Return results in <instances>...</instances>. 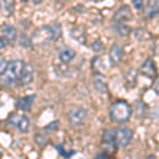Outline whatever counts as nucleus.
Wrapping results in <instances>:
<instances>
[{"label": "nucleus", "mask_w": 159, "mask_h": 159, "mask_svg": "<svg viewBox=\"0 0 159 159\" xmlns=\"http://www.w3.org/2000/svg\"><path fill=\"white\" fill-rule=\"evenodd\" d=\"M2 31H3L4 37H6L11 44H13L15 41H16L17 33H16V28H15L13 25H11V24H4L3 28H2Z\"/></svg>", "instance_id": "nucleus-15"}, {"label": "nucleus", "mask_w": 159, "mask_h": 159, "mask_svg": "<svg viewBox=\"0 0 159 159\" xmlns=\"http://www.w3.org/2000/svg\"><path fill=\"white\" fill-rule=\"evenodd\" d=\"M8 125L15 127L19 133L21 134H25L29 130V118L24 114H17V113H12L11 116L8 117Z\"/></svg>", "instance_id": "nucleus-4"}, {"label": "nucleus", "mask_w": 159, "mask_h": 159, "mask_svg": "<svg viewBox=\"0 0 159 159\" xmlns=\"http://www.w3.org/2000/svg\"><path fill=\"white\" fill-rule=\"evenodd\" d=\"M139 72H141L142 74H145L146 77H150V78L155 77V76H157V66H155V62H154L151 58L146 60V61L142 64V66H141V69H139Z\"/></svg>", "instance_id": "nucleus-10"}, {"label": "nucleus", "mask_w": 159, "mask_h": 159, "mask_svg": "<svg viewBox=\"0 0 159 159\" xmlns=\"http://www.w3.org/2000/svg\"><path fill=\"white\" fill-rule=\"evenodd\" d=\"M20 45H21V47H25V48L31 47V45H32L31 37H27L25 34H21V36H20Z\"/></svg>", "instance_id": "nucleus-22"}, {"label": "nucleus", "mask_w": 159, "mask_h": 159, "mask_svg": "<svg viewBox=\"0 0 159 159\" xmlns=\"http://www.w3.org/2000/svg\"><path fill=\"white\" fill-rule=\"evenodd\" d=\"M33 66L31 65V64H25L24 65V69H23V72H21V76H20L19 78V81L17 84L19 85H28V84H31L33 81Z\"/></svg>", "instance_id": "nucleus-8"}, {"label": "nucleus", "mask_w": 159, "mask_h": 159, "mask_svg": "<svg viewBox=\"0 0 159 159\" xmlns=\"http://www.w3.org/2000/svg\"><path fill=\"white\" fill-rule=\"evenodd\" d=\"M6 47H7V40L4 39V37H0V51L4 49Z\"/></svg>", "instance_id": "nucleus-27"}, {"label": "nucleus", "mask_w": 159, "mask_h": 159, "mask_svg": "<svg viewBox=\"0 0 159 159\" xmlns=\"http://www.w3.org/2000/svg\"><path fill=\"white\" fill-rule=\"evenodd\" d=\"M58 57H60V60H61L62 62L69 64V62L73 61L74 57H76V52H74L72 48H69V47H64L61 51H60Z\"/></svg>", "instance_id": "nucleus-14"}, {"label": "nucleus", "mask_w": 159, "mask_h": 159, "mask_svg": "<svg viewBox=\"0 0 159 159\" xmlns=\"http://www.w3.org/2000/svg\"><path fill=\"white\" fill-rule=\"evenodd\" d=\"M60 36H61V27H60L58 23H54L52 25H43L37 28L32 33L31 43L32 45L39 47L51 41H56V40L60 39Z\"/></svg>", "instance_id": "nucleus-1"}, {"label": "nucleus", "mask_w": 159, "mask_h": 159, "mask_svg": "<svg viewBox=\"0 0 159 159\" xmlns=\"http://www.w3.org/2000/svg\"><path fill=\"white\" fill-rule=\"evenodd\" d=\"M114 32H116L118 36H122V37H126L130 34L131 32V28L127 25L125 23H114Z\"/></svg>", "instance_id": "nucleus-16"}, {"label": "nucleus", "mask_w": 159, "mask_h": 159, "mask_svg": "<svg viewBox=\"0 0 159 159\" xmlns=\"http://www.w3.org/2000/svg\"><path fill=\"white\" fill-rule=\"evenodd\" d=\"M133 19V12L129 6H122L119 9H117V12L113 16V21L114 23H126L130 21Z\"/></svg>", "instance_id": "nucleus-7"}, {"label": "nucleus", "mask_w": 159, "mask_h": 159, "mask_svg": "<svg viewBox=\"0 0 159 159\" xmlns=\"http://www.w3.org/2000/svg\"><path fill=\"white\" fill-rule=\"evenodd\" d=\"M24 65L25 62L23 60H12V61L8 62V66H7V70L4 73V78H3V82L6 85H13V84H17L20 76H21V72L24 69Z\"/></svg>", "instance_id": "nucleus-3"}, {"label": "nucleus", "mask_w": 159, "mask_h": 159, "mask_svg": "<svg viewBox=\"0 0 159 159\" xmlns=\"http://www.w3.org/2000/svg\"><path fill=\"white\" fill-rule=\"evenodd\" d=\"M92 49H93V52H96V53H101V52H103V44L99 41V40H96V41L92 44Z\"/></svg>", "instance_id": "nucleus-20"}, {"label": "nucleus", "mask_w": 159, "mask_h": 159, "mask_svg": "<svg viewBox=\"0 0 159 159\" xmlns=\"http://www.w3.org/2000/svg\"><path fill=\"white\" fill-rule=\"evenodd\" d=\"M68 118L72 126H81L88 119V110L85 107H74L69 111Z\"/></svg>", "instance_id": "nucleus-5"}, {"label": "nucleus", "mask_w": 159, "mask_h": 159, "mask_svg": "<svg viewBox=\"0 0 159 159\" xmlns=\"http://www.w3.org/2000/svg\"><path fill=\"white\" fill-rule=\"evenodd\" d=\"M15 11V4L9 0H0V15L4 17H11Z\"/></svg>", "instance_id": "nucleus-13"}, {"label": "nucleus", "mask_w": 159, "mask_h": 159, "mask_svg": "<svg viewBox=\"0 0 159 159\" xmlns=\"http://www.w3.org/2000/svg\"><path fill=\"white\" fill-rule=\"evenodd\" d=\"M41 2H43V0H32V3H34V4H40Z\"/></svg>", "instance_id": "nucleus-29"}, {"label": "nucleus", "mask_w": 159, "mask_h": 159, "mask_svg": "<svg viewBox=\"0 0 159 159\" xmlns=\"http://www.w3.org/2000/svg\"><path fill=\"white\" fill-rule=\"evenodd\" d=\"M159 15V0H150L145 11V19H152Z\"/></svg>", "instance_id": "nucleus-11"}, {"label": "nucleus", "mask_w": 159, "mask_h": 159, "mask_svg": "<svg viewBox=\"0 0 159 159\" xmlns=\"http://www.w3.org/2000/svg\"><path fill=\"white\" fill-rule=\"evenodd\" d=\"M133 141V130L127 127H121L116 130V143L118 148L119 147H126Z\"/></svg>", "instance_id": "nucleus-6"}, {"label": "nucleus", "mask_w": 159, "mask_h": 159, "mask_svg": "<svg viewBox=\"0 0 159 159\" xmlns=\"http://www.w3.org/2000/svg\"><path fill=\"white\" fill-rule=\"evenodd\" d=\"M123 58V49L118 44H113L109 52V60H110L111 65H118Z\"/></svg>", "instance_id": "nucleus-9"}, {"label": "nucleus", "mask_w": 159, "mask_h": 159, "mask_svg": "<svg viewBox=\"0 0 159 159\" xmlns=\"http://www.w3.org/2000/svg\"><path fill=\"white\" fill-rule=\"evenodd\" d=\"M96 158H107V155L105 152H102V154H99V155H96Z\"/></svg>", "instance_id": "nucleus-28"}, {"label": "nucleus", "mask_w": 159, "mask_h": 159, "mask_svg": "<svg viewBox=\"0 0 159 159\" xmlns=\"http://www.w3.org/2000/svg\"><path fill=\"white\" fill-rule=\"evenodd\" d=\"M7 66H8V61L4 58H0V76H4V73L7 70Z\"/></svg>", "instance_id": "nucleus-24"}, {"label": "nucleus", "mask_w": 159, "mask_h": 159, "mask_svg": "<svg viewBox=\"0 0 159 159\" xmlns=\"http://www.w3.org/2000/svg\"><path fill=\"white\" fill-rule=\"evenodd\" d=\"M109 114H110V119L113 122L118 123V125H122V123H126L129 119L131 118L133 107L130 103H127L126 101L118 99V101L111 103Z\"/></svg>", "instance_id": "nucleus-2"}, {"label": "nucleus", "mask_w": 159, "mask_h": 159, "mask_svg": "<svg viewBox=\"0 0 159 159\" xmlns=\"http://www.w3.org/2000/svg\"><path fill=\"white\" fill-rule=\"evenodd\" d=\"M94 88H96V90H98L99 93L106 92V89H107L105 81H103L101 77H96V80H94Z\"/></svg>", "instance_id": "nucleus-19"}, {"label": "nucleus", "mask_w": 159, "mask_h": 159, "mask_svg": "<svg viewBox=\"0 0 159 159\" xmlns=\"http://www.w3.org/2000/svg\"><path fill=\"white\" fill-rule=\"evenodd\" d=\"M58 126H60L58 121H53L52 123H49V125H47L44 130H45V131H54V130H57V129H58Z\"/></svg>", "instance_id": "nucleus-23"}, {"label": "nucleus", "mask_w": 159, "mask_h": 159, "mask_svg": "<svg viewBox=\"0 0 159 159\" xmlns=\"http://www.w3.org/2000/svg\"><path fill=\"white\" fill-rule=\"evenodd\" d=\"M34 142L37 143L39 147H44V146L48 145L49 141H48V138H47V135L44 133H37L36 137H34Z\"/></svg>", "instance_id": "nucleus-18"}, {"label": "nucleus", "mask_w": 159, "mask_h": 159, "mask_svg": "<svg viewBox=\"0 0 159 159\" xmlns=\"http://www.w3.org/2000/svg\"><path fill=\"white\" fill-rule=\"evenodd\" d=\"M152 89H154V92H155L157 94H159V77L155 80V82H154Z\"/></svg>", "instance_id": "nucleus-26"}, {"label": "nucleus", "mask_w": 159, "mask_h": 159, "mask_svg": "<svg viewBox=\"0 0 159 159\" xmlns=\"http://www.w3.org/2000/svg\"><path fill=\"white\" fill-rule=\"evenodd\" d=\"M56 147H57V150H58V152H60V155L64 157V158H69V157H72L73 154H76V151H73V150H72V151H65V150L62 148V145H57Z\"/></svg>", "instance_id": "nucleus-21"}, {"label": "nucleus", "mask_w": 159, "mask_h": 159, "mask_svg": "<svg viewBox=\"0 0 159 159\" xmlns=\"http://www.w3.org/2000/svg\"><path fill=\"white\" fill-rule=\"evenodd\" d=\"M34 101V96H25V97H21L16 101V107L19 110H23V111H28L31 109L32 103Z\"/></svg>", "instance_id": "nucleus-12"}, {"label": "nucleus", "mask_w": 159, "mask_h": 159, "mask_svg": "<svg viewBox=\"0 0 159 159\" xmlns=\"http://www.w3.org/2000/svg\"><path fill=\"white\" fill-rule=\"evenodd\" d=\"M131 6L135 8L137 11H141V9H143V0H133Z\"/></svg>", "instance_id": "nucleus-25"}, {"label": "nucleus", "mask_w": 159, "mask_h": 159, "mask_svg": "<svg viewBox=\"0 0 159 159\" xmlns=\"http://www.w3.org/2000/svg\"><path fill=\"white\" fill-rule=\"evenodd\" d=\"M72 36H73V39H76L80 43H85V39H86L85 37V31H84L82 28L77 27V28L72 29Z\"/></svg>", "instance_id": "nucleus-17"}]
</instances>
